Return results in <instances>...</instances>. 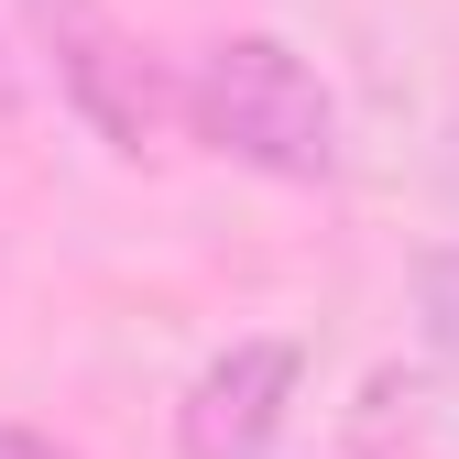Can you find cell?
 <instances>
[{
  "instance_id": "7a4b0ae2",
  "label": "cell",
  "mask_w": 459,
  "mask_h": 459,
  "mask_svg": "<svg viewBox=\"0 0 459 459\" xmlns=\"http://www.w3.org/2000/svg\"><path fill=\"white\" fill-rule=\"evenodd\" d=\"M33 33H44V55H55V88L77 99V121H88L109 153H164V132L186 121V99L164 88L153 44H143L121 12H99V0H33Z\"/></svg>"
},
{
  "instance_id": "3957f363",
  "label": "cell",
  "mask_w": 459,
  "mask_h": 459,
  "mask_svg": "<svg viewBox=\"0 0 459 459\" xmlns=\"http://www.w3.org/2000/svg\"><path fill=\"white\" fill-rule=\"evenodd\" d=\"M296 383H307L296 339H230L176 405V459H273L284 416H296Z\"/></svg>"
},
{
  "instance_id": "277c9868",
  "label": "cell",
  "mask_w": 459,
  "mask_h": 459,
  "mask_svg": "<svg viewBox=\"0 0 459 459\" xmlns=\"http://www.w3.org/2000/svg\"><path fill=\"white\" fill-rule=\"evenodd\" d=\"M416 328H427L437 361H459V241H437L416 263Z\"/></svg>"
},
{
  "instance_id": "5b68a950",
  "label": "cell",
  "mask_w": 459,
  "mask_h": 459,
  "mask_svg": "<svg viewBox=\"0 0 459 459\" xmlns=\"http://www.w3.org/2000/svg\"><path fill=\"white\" fill-rule=\"evenodd\" d=\"M0 459H66L55 437H33V427H0Z\"/></svg>"
},
{
  "instance_id": "6da1fadb",
  "label": "cell",
  "mask_w": 459,
  "mask_h": 459,
  "mask_svg": "<svg viewBox=\"0 0 459 459\" xmlns=\"http://www.w3.org/2000/svg\"><path fill=\"white\" fill-rule=\"evenodd\" d=\"M186 121L230 164H252L273 186H328L339 176V99L284 33H219L186 77Z\"/></svg>"
}]
</instances>
